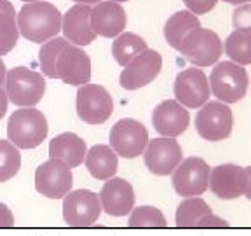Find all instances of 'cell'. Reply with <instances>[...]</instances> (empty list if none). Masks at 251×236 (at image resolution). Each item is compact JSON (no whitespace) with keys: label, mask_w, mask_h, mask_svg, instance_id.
Here are the masks:
<instances>
[{"label":"cell","mask_w":251,"mask_h":236,"mask_svg":"<svg viewBox=\"0 0 251 236\" xmlns=\"http://www.w3.org/2000/svg\"><path fill=\"white\" fill-rule=\"evenodd\" d=\"M61 12L51 2H26L16 16L20 33L30 42L44 44L61 31Z\"/></svg>","instance_id":"1"},{"label":"cell","mask_w":251,"mask_h":236,"mask_svg":"<svg viewBox=\"0 0 251 236\" xmlns=\"http://www.w3.org/2000/svg\"><path fill=\"white\" fill-rule=\"evenodd\" d=\"M49 126L35 107H20L7 121V138L18 149H35L46 140Z\"/></svg>","instance_id":"2"},{"label":"cell","mask_w":251,"mask_h":236,"mask_svg":"<svg viewBox=\"0 0 251 236\" xmlns=\"http://www.w3.org/2000/svg\"><path fill=\"white\" fill-rule=\"evenodd\" d=\"M209 89L218 102L237 103L246 96L250 88V75L243 65L234 61H220L209 75Z\"/></svg>","instance_id":"3"},{"label":"cell","mask_w":251,"mask_h":236,"mask_svg":"<svg viewBox=\"0 0 251 236\" xmlns=\"http://www.w3.org/2000/svg\"><path fill=\"white\" fill-rule=\"evenodd\" d=\"M4 89L9 102L18 107H35L46 93V79L40 72L14 67L5 75Z\"/></svg>","instance_id":"4"},{"label":"cell","mask_w":251,"mask_h":236,"mask_svg":"<svg viewBox=\"0 0 251 236\" xmlns=\"http://www.w3.org/2000/svg\"><path fill=\"white\" fill-rule=\"evenodd\" d=\"M178 51L194 67H209L218 63L220 56L224 53V44L216 31L199 27L185 37Z\"/></svg>","instance_id":"5"},{"label":"cell","mask_w":251,"mask_h":236,"mask_svg":"<svg viewBox=\"0 0 251 236\" xmlns=\"http://www.w3.org/2000/svg\"><path fill=\"white\" fill-rule=\"evenodd\" d=\"M234 128V116L227 103L213 100L206 102L196 116V130L201 138L220 142L230 137Z\"/></svg>","instance_id":"6"},{"label":"cell","mask_w":251,"mask_h":236,"mask_svg":"<svg viewBox=\"0 0 251 236\" xmlns=\"http://www.w3.org/2000/svg\"><path fill=\"white\" fill-rule=\"evenodd\" d=\"M74 187L72 168L61 159H47L35 170L37 193L49 200H63Z\"/></svg>","instance_id":"7"},{"label":"cell","mask_w":251,"mask_h":236,"mask_svg":"<svg viewBox=\"0 0 251 236\" xmlns=\"http://www.w3.org/2000/svg\"><path fill=\"white\" fill-rule=\"evenodd\" d=\"M77 116L87 124H103L114 112V100L100 84H84L77 89Z\"/></svg>","instance_id":"8"},{"label":"cell","mask_w":251,"mask_h":236,"mask_svg":"<svg viewBox=\"0 0 251 236\" xmlns=\"http://www.w3.org/2000/svg\"><path fill=\"white\" fill-rule=\"evenodd\" d=\"M149 140V130L131 118L117 121L110 130V147L124 159H134L143 154Z\"/></svg>","instance_id":"9"},{"label":"cell","mask_w":251,"mask_h":236,"mask_svg":"<svg viewBox=\"0 0 251 236\" xmlns=\"http://www.w3.org/2000/svg\"><path fill=\"white\" fill-rule=\"evenodd\" d=\"M209 172L211 168L202 157H187L171 173L173 187L178 196H201L208 191Z\"/></svg>","instance_id":"10"},{"label":"cell","mask_w":251,"mask_h":236,"mask_svg":"<svg viewBox=\"0 0 251 236\" xmlns=\"http://www.w3.org/2000/svg\"><path fill=\"white\" fill-rule=\"evenodd\" d=\"M101 215L100 196L89 189H75L63 198V219L68 226H91Z\"/></svg>","instance_id":"11"},{"label":"cell","mask_w":251,"mask_h":236,"mask_svg":"<svg viewBox=\"0 0 251 236\" xmlns=\"http://www.w3.org/2000/svg\"><path fill=\"white\" fill-rule=\"evenodd\" d=\"M143 161L150 173L157 177H168L183 161V150L175 138L159 137L149 140L143 150Z\"/></svg>","instance_id":"12"},{"label":"cell","mask_w":251,"mask_h":236,"mask_svg":"<svg viewBox=\"0 0 251 236\" xmlns=\"http://www.w3.org/2000/svg\"><path fill=\"white\" fill-rule=\"evenodd\" d=\"M161 70L162 56L153 49H145L126 65L124 70L121 72L119 83L124 89L136 91L140 88H145L152 81H155Z\"/></svg>","instance_id":"13"},{"label":"cell","mask_w":251,"mask_h":236,"mask_svg":"<svg viewBox=\"0 0 251 236\" xmlns=\"http://www.w3.org/2000/svg\"><path fill=\"white\" fill-rule=\"evenodd\" d=\"M209 81L199 67L181 70L175 79V98L185 109H201L209 102Z\"/></svg>","instance_id":"14"},{"label":"cell","mask_w":251,"mask_h":236,"mask_svg":"<svg viewBox=\"0 0 251 236\" xmlns=\"http://www.w3.org/2000/svg\"><path fill=\"white\" fill-rule=\"evenodd\" d=\"M56 77L68 86H84L91 81V58L82 47L68 42L56 59Z\"/></svg>","instance_id":"15"},{"label":"cell","mask_w":251,"mask_h":236,"mask_svg":"<svg viewBox=\"0 0 251 236\" xmlns=\"http://www.w3.org/2000/svg\"><path fill=\"white\" fill-rule=\"evenodd\" d=\"M98 196L101 203V212L110 217L129 215L136 201L133 185L121 177H112L105 180Z\"/></svg>","instance_id":"16"},{"label":"cell","mask_w":251,"mask_h":236,"mask_svg":"<svg viewBox=\"0 0 251 236\" xmlns=\"http://www.w3.org/2000/svg\"><path fill=\"white\" fill-rule=\"evenodd\" d=\"M246 172L243 166L234 163H224L209 172L208 189L220 200H237L244 194Z\"/></svg>","instance_id":"17"},{"label":"cell","mask_w":251,"mask_h":236,"mask_svg":"<svg viewBox=\"0 0 251 236\" xmlns=\"http://www.w3.org/2000/svg\"><path fill=\"white\" fill-rule=\"evenodd\" d=\"M188 122H190L188 110L176 100H164L152 112V124L161 137H180L187 131Z\"/></svg>","instance_id":"18"},{"label":"cell","mask_w":251,"mask_h":236,"mask_svg":"<svg viewBox=\"0 0 251 236\" xmlns=\"http://www.w3.org/2000/svg\"><path fill=\"white\" fill-rule=\"evenodd\" d=\"M91 9H93L91 5L75 4L63 16V35L74 46H89L96 39V33H94L93 25H91Z\"/></svg>","instance_id":"19"},{"label":"cell","mask_w":251,"mask_h":236,"mask_svg":"<svg viewBox=\"0 0 251 236\" xmlns=\"http://www.w3.org/2000/svg\"><path fill=\"white\" fill-rule=\"evenodd\" d=\"M91 25L96 35L112 39L126 30L127 16L121 4L105 0L94 4V7L91 9Z\"/></svg>","instance_id":"20"},{"label":"cell","mask_w":251,"mask_h":236,"mask_svg":"<svg viewBox=\"0 0 251 236\" xmlns=\"http://www.w3.org/2000/svg\"><path fill=\"white\" fill-rule=\"evenodd\" d=\"M87 154L86 140L78 137L77 133L65 131L56 135L49 144V157L51 159H61L70 168H77L84 163Z\"/></svg>","instance_id":"21"},{"label":"cell","mask_w":251,"mask_h":236,"mask_svg":"<svg viewBox=\"0 0 251 236\" xmlns=\"http://www.w3.org/2000/svg\"><path fill=\"white\" fill-rule=\"evenodd\" d=\"M84 165L91 173V177H94L96 180H108V178L115 177V173H117L119 156L110 146L98 144V146L87 149Z\"/></svg>","instance_id":"22"},{"label":"cell","mask_w":251,"mask_h":236,"mask_svg":"<svg viewBox=\"0 0 251 236\" xmlns=\"http://www.w3.org/2000/svg\"><path fill=\"white\" fill-rule=\"evenodd\" d=\"M199 27H201V21L196 14H192L190 11H178L166 21L164 37L169 46L178 51L185 37Z\"/></svg>","instance_id":"23"},{"label":"cell","mask_w":251,"mask_h":236,"mask_svg":"<svg viewBox=\"0 0 251 236\" xmlns=\"http://www.w3.org/2000/svg\"><path fill=\"white\" fill-rule=\"evenodd\" d=\"M225 55L237 65H251V27H239L225 40Z\"/></svg>","instance_id":"24"},{"label":"cell","mask_w":251,"mask_h":236,"mask_svg":"<svg viewBox=\"0 0 251 236\" xmlns=\"http://www.w3.org/2000/svg\"><path fill=\"white\" fill-rule=\"evenodd\" d=\"M211 212V206L201 196L183 198L176 208L175 222H176L178 228H196L201 222V219Z\"/></svg>","instance_id":"25"},{"label":"cell","mask_w":251,"mask_h":236,"mask_svg":"<svg viewBox=\"0 0 251 236\" xmlns=\"http://www.w3.org/2000/svg\"><path fill=\"white\" fill-rule=\"evenodd\" d=\"M145 49L149 47H147L143 37L136 35L133 31H122L121 35L115 37L114 44H112V56L121 67H126L134 56H138Z\"/></svg>","instance_id":"26"},{"label":"cell","mask_w":251,"mask_h":236,"mask_svg":"<svg viewBox=\"0 0 251 236\" xmlns=\"http://www.w3.org/2000/svg\"><path fill=\"white\" fill-rule=\"evenodd\" d=\"M127 226L129 228H166L168 220L157 206L140 205L131 210L127 217Z\"/></svg>","instance_id":"27"},{"label":"cell","mask_w":251,"mask_h":236,"mask_svg":"<svg viewBox=\"0 0 251 236\" xmlns=\"http://www.w3.org/2000/svg\"><path fill=\"white\" fill-rule=\"evenodd\" d=\"M68 44L65 37H52L47 42L42 44L39 51V63L42 75L49 79H58L56 77V59H58L61 49Z\"/></svg>","instance_id":"28"},{"label":"cell","mask_w":251,"mask_h":236,"mask_svg":"<svg viewBox=\"0 0 251 236\" xmlns=\"http://www.w3.org/2000/svg\"><path fill=\"white\" fill-rule=\"evenodd\" d=\"M21 168L20 149L9 140H0V182H7Z\"/></svg>","instance_id":"29"},{"label":"cell","mask_w":251,"mask_h":236,"mask_svg":"<svg viewBox=\"0 0 251 236\" xmlns=\"http://www.w3.org/2000/svg\"><path fill=\"white\" fill-rule=\"evenodd\" d=\"M20 30L16 23V14L12 12H0V56L7 55L18 44Z\"/></svg>","instance_id":"30"},{"label":"cell","mask_w":251,"mask_h":236,"mask_svg":"<svg viewBox=\"0 0 251 236\" xmlns=\"http://www.w3.org/2000/svg\"><path fill=\"white\" fill-rule=\"evenodd\" d=\"M218 0H183V4L187 5V9L192 14H206L211 9H215Z\"/></svg>","instance_id":"31"},{"label":"cell","mask_w":251,"mask_h":236,"mask_svg":"<svg viewBox=\"0 0 251 236\" xmlns=\"http://www.w3.org/2000/svg\"><path fill=\"white\" fill-rule=\"evenodd\" d=\"M228 220L222 219V217H216L215 213H208L206 217L201 219V222L196 226V228H228Z\"/></svg>","instance_id":"32"},{"label":"cell","mask_w":251,"mask_h":236,"mask_svg":"<svg viewBox=\"0 0 251 236\" xmlns=\"http://www.w3.org/2000/svg\"><path fill=\"white\" fill-rule=\"evenodd\" d=\"M12 226H14V213L5 203H0V228H12Z\"/></svg>","instance_id":"33"},{"label":"cell","mask_w":251,"mask_h":236,"mask_svg":"<svg viewBox=\"0 0 251 236\" xmlns=\"http://www.w3.org/2000/svg\"><path fill=\"white\" fill-rule=\"evenodd\" d=\"M7 105H9L7 93H5V89L2 88V89H0V119L4 118L5 112H7Z\"/></svg>","instance_id":"34"},{"label":"cell","mask_w":251,"mask_h":236,"mask_svg":"<svg viewBox=\"0 0 251 236\" xmlns=\"http://www.w3.org/2000/svg\"><path fill=\"white\" fill-rule=\"evenodd\" d=\"M244 172H246V187H244V198H248V200L251 201V166H246L244 168Z\"/></svg>","instance_id":"35"},{"label":"cell","mask_w":251,"mask_h":236,"mask_svg":"<svg viewBox=\"0 0 251 236\" xmlns=\"http://www.w3.org/2000/svg\"><path fill=\"white\" fill-rule=\"evenodd\" d=\"M0 12H12V14H16L14 5L9 0H0Z\"/></svg>","instance_id":"36"},{"label":"cell","mask_w":251,"mask_h":236,"mask_svg":"<svg viewBox=\"0 0 251 236\" xmlns=\"http://www.w3.org/2000/svg\"><path fill=\"white\" fill-rule=\"evenodd\" d=\"M5 75H7V68H5L4 59L0 58V89H2L5 84Z\"/></svg>","instance_id":"37"},{"label":"cell","mask_w":251,"mask_h":236,"mask_svg":"<svg viewBox=\"0 0 251 236\" xmlns=\"http://www.w3.org/2000/svg\"><path fill=\"white\" fill-rule=\"evenodd\" d=\"M227 4H234V5H244V4H250L251 0H224Z\"/></svg>","instance_id":"38"},{"label":"cell","mask_w":251,"mask_h":236,"mask_svg":"<svg viewBox=\"0 0 251 236\" xmlns=\"http://www.w3.org/2000/svg\"><path fill=\"white\" fill-rule=\"evenodd\" d=\"M77 4H86V5H94L98 4V2H101V0H75Z\"/></svg>","instance_id":"39"},{"label":"cell","mask_w":251,"mask_h":236,"mask_svg":"<svg viewBox=\"0 0 251 236\" xmlns=\"http://www.w3.org/2000/svg\"><path fill=\"white\" fill-rule=\"evenodd\" d=\"M110 2H117V4H121V2H127V0H110Z\"/></svg>","instance_id":"40"},{"label":"cell","mask_w":251,"mask_h":236,"mask_svg":"<svg viewBox=\"0 0 251 236\" xmlns=\"http://www.w3.org/2000/svg\"><path fill=\"white\" fill-rule=\"evenodd\" d=\"M23 2H37V0H23Z\"/></svg>","instance_id":"41"}]
</instances>
